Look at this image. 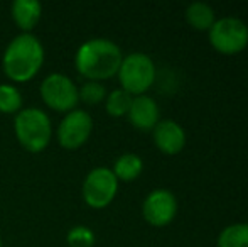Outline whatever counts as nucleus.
<instances>
[{
	"mask_svg": "<svg viewBox=\"0 0 248 247\" xmlns=\"http://www.w3.org/2000/svg\"><path fill=\"white\" fill-rule=\"evenodd\" d=\"M218 247H248V224H232L225 227L216 239Z\"/></svg>",
	"mask_w": 248,
	"mask_h": 247,
	"instance_id": "15",
	"label": "nucleus"
},
{
	"mask_svg": "<svg viewBox=\"0 0 248 247\" xmlns=\"http://www.w3.org/2000/svg\"><path fill=\"white\" fill-rule=\"evenodd\" d=\"M10 14L16 26L24 34H32L34 27L43 17V5L37 0H16L10 5Z\"/></svg>",
	"mask_w": 248,
	"mask_h": 247,
	"instance_id": "12",
	"label": "nucleus"
},
{
	"mask_svg": "<svg viewBox=\"0 0 248 247\" xmlns=\"http://www.w3.org/2000/svg\"><path fill=\"white\" fill-rule=\"evenodd\" d=\"M117 76L122 90L130 93L132 97L145 95V92L155 82V65L147 54L130 53L124 56Z\"/></svg>",
	"mask_w": 248,
	"mask_h": 247,
	"instance_id": "4",
	"label": "nucleus"
},
{
	"mask_svg": "<svg viewBox=\"0 0 248 247\" xmlns=\"http://www.w3.org/2000/svg\"><path fill=\"white\" fill-rule=\"evenodd\" d=\"M95 241V232L86 225H76V227L69 229L68 235H66V242L69 247H93Z\"/></svg>",
	"mask_w": 248,
	"mask_h": 247,
	"instance_id": "19",
	"label": "nucleus"
},
{
	"mask_svg": "<svg viewBox=\"0 0 248 247\" xmlns=\"http://www.w3.org/2000/svg\"><path fill=\"white\" fill-rule=\"evenodd\" d=\"M0 247H3V244H2V237H0Z\"/></svg>",
	"mask_w": 248,
	"mask_h": 247,
	"instance_id": "20",
	"label": "nucleus"
},
{
	"mask_svg": "<svg viewBox=\"0 0 248 247\" xmlns=\"http://www.w3.org/2000/svg\"><path fill=\"white\" fill-rule=\"evenodd\" d=\"M118 193V180L115 178L113 171L105 166L93 168L85 176L81 186V197L90 208L103 210L115 200Z\"/></svg>",
	"mask_w": 248,
	"mask_h": 247,
	"instance_id": "7",
	"label": "nucleus"
},
{
	"mask_svg": "<svg viewBox=\"0 0 248 247\" xmlns=\"http://www.w3.org/2000/svg\"><path fill=\"white\" fill-rule=\"evenodd\" d=\"M22 110V95L19 88L10 83H0V114H19Z\"/></svg>",
	"mask_w": 248,
	"mask_h": 247,
	"instance_id": "17",
	"label": "nucleus"
},
{
	"mask_svg": "<svg viewBox=\"0 0 248 247\" xmlns=\"http://www.w3.org/2000/svg\"><path fill=\"white\" fill-rule=\"evenodd\" d=\"M14 132L19 144L27 152L37 154L49 146L52 139V124L49 115L43 109L27 107L16 114Z\"/></svg>",
	"mask_w": 248,
	"mask_h": 247,
	"instance_id": "3",
	"label": "nucleus"
},
{
	"mask_svg": "<svg viewBox=\"0 0 248 247\" xmlns=\"http://www.w3.org/2000/svg\"><path fill=\"white\" fill-rule=\"evenodd\" d=\"M111 171H113L115 178L118 180V183L135 181L142 175V171H144V161H142V158L139 154L127 152V154H122L115 159Z\"/></svg>",
	"mask_w": 248,
	"mask_h": 247,
	"instance_id": "13",
	"label": "nucleus"
},
{
	"mask_svg": "<svg viewBox=\"0 0 248 247\" xmlns=\"http://www.w3.org/2000/svg\"><path fill=\"white\" fill-rule=\"evenodd\" d=\"M132 100H134V97L125 90H111L110 93H107V99H105V110L111 117H124L130 110Z\"/></svg>",
	"mask_w": 248,
	"mask_h": 247,
	"instance_id": "16",
	"label": "nucleus"
},
{
	"mask_svg": "<svg viewBox=\"0 0 248 247\" xmlns=\"http://www.w3.org/2000/svg\"><path fill=\"white\" fill-rule=\"evenodd\" d=\"M41 99L54 112L68 114L78 109L79 97L76 83L64 73H51L41 83Z\"/></svg>",
	"mask_w": 248,
	"mask_h": 247,
	"instance_id": "5",
	"label": "nucleus"
},
{
	"mask_svg": "<svg viewBox=\"0 0 248 247\" xmlns=\"http://www.w3.org/2000/svg\"><path fill=\"white\" fill-rule=\"evenodd\" d=\"M124 60L117 43L107 37H93L78 48L75 54V68L86 82H105L117 76Z\"/></svg>",
	"mask_w": 248,
	"mask_h": 247,
	"instance_id": "1",
	"label": "nucleus"
},
{
	"mask_svg": "<svg viewBox=\"0 0 248 247\" xmlns=\"http://www.w3.org/2000/svg\"><path fill=\"white\" fill-rule=\"evenodd\" d=\"M44 65V46L34 34L20 33L5 46L2 68L10 82H31Z\"/></svg>",
	"mask_w": 248,
	"mask_h": 247,
	"instance_id": "2",
	"label": "nucleus"
},
{
	"mask_svg": "<svg viewBox=\"0 0 248 247\" xmlns=\"http://www.w3.org/2000/svg\"><path fill=\"white\" fill-rule=\"evenodd\" d=\"M78 97L85 105H98L107 99V88L100 82H85L78 86Z\"/></svg>",
	"mask_w": 248,
	"mask_h": 247,
	"instance_id": "18",
	"label": "nucleus"
},
{
	"mask_svg": "<svg viewBox=\"0 0 248 247\" xmlns=\"http://www.w3.org/2000/svg\"><path fill=\"white\" fill-rule=\"evenodd\" d=\"M142 215L152 227H166L177 215V198L166 188L152 190L142 203Z\"/></svg>",
	"mask_w": 248,
	"mask_h": 247,
	"instance_id": "9",
	"label": "nucleus"
},
{
	"mask_svg": "<svg viewBox=\"0 0 248 247\" xmlns=\"http://www.w3.org/2000/svg\"><path fill=\"white\" fill-rule=\"evenodd\" d=\"M186 20L193 29L196 31H209L216 22V14L211 5L206 2H193L186 9Z\"/></svg>",
	"mask_w": 248,
	"mask_h": 247,
	"instance_id": "14",
	"label": "nucleus"
},
{
	"mask_svg": "<svg viewBox=\"0 0 248 247\" xmlns=\"http://www.w3.org/2000/svg\"><path fill=\"white\" fill-rule=\"evenodd\" d=\"M93 132V119L86 110L75 109L64 114L62 120L58 125L56 137L61 148L68 151H76L88 142Z\"/></svg>",
	"mask_w": 248,
	"mask_h": 247,
	"instance_id": "8",
	"label": "nucleus"
},
{
	"mask_svg": "<svg viewBox=\"0 0 248 247\" xmlns=\"http://www.w3.org/2000/svg\"><path fill=\"white\" fill-rule=\"evenodd\" d=\"M152 139L155 148L167 156L179 154L186 146V132L183 125L172 119L159 120L152 131Z\"/></svg>",
	"mask_w": 248,
	"mask_h": 247,
	"instance_id": "10",
	"label": "nucleus"
},
{
	"mask_svg": "<svg viewBox=\"0 0 248 247\" xmlns=\"http://www.w3.org/2000/svg\"><path fill=\"white\" fill-rule=\"evenodd\" d=\"M130 124L139 131H154L160 120V112L157 102L149 95H139L132 100L130 110L127 114Z\"/></svg>",
	"mask_w": 248,
	"mask_h": 247,
	"instance_id": "11",
	"label": "nucleus"
},
{
	"mask_svg": "<svg viewBox=\"0 0 248 247\" xmlns=\"http://www.w3.org/2000/svg\"><path fill=\"white\" fill-rule=\"evenodd\" d=\"M209 44L218 53L233 56L242 53L248 46V26L236 17H223L208 31Z\"/></svg>",
	"mask_w": 248,
	"mask_h": 247,
	"instance_id": "6",
	"label": "nucleus"
}]
</instances>
